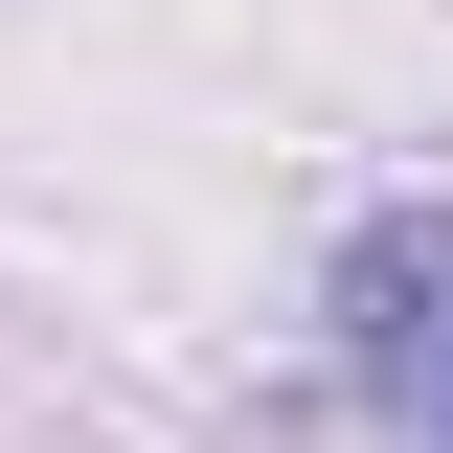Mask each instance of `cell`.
Returning a JSON list of instances; mask_svg holds the SVG:
<instances>
[{
	"label": "cell",
	"mask_w": 453,
	"mask_h": 453,
	"mask_svg": "<svg viewBox=\"0 0 453 453\" xmlns=\"http://www.w3.org/2000/svg\"><path fill=\"white\" fill-rule=\"evenodd\" d=\"M340 386L386 408L408 453H453V204H386L340 250Z\"/></svg>",
	"instance_id": "1"
}]
</instances>
